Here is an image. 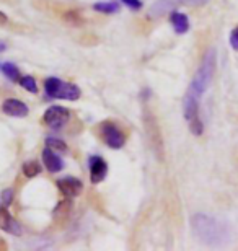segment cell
I'll return each mask as SVG.
<instances>
[{
    "instance_id": "obj_15",
    "label": "cell",
    "mask_w": 238,
    "mask_h": 251,
    "mask_svg": "<svg viewBox=\"0 0 238 251\" xmlns=\"http://www.w3.org/2000/svg\"><path fill=\"white\" fill-rule=\"evenodd\" d=\"M2 72L5 74V77L10 78V80H18L20 78V70L15 64L12 62H7L2 65Z\"/></svg>"
},
{
    "instance_id": "obj_1",
    "label": "cell",
    "mask_w": 238,
    "mask_h": 251,
    "mask_svg": "<svg viewBox=\"0 0 238 251\" xmlns=\"http://www.w3.org/2000/svg\"><path fill=\"white\" fill-rule=\"evenodd\" d=\"M215 69V49H209L206 56L202 57V62L197 69L196 75L192 77L188 90H186L185 100H183V113L185 119L188 123L191 132L194 135H201L204 130V126L199 118V100L212 82Z\"/></svg>"
},
{
    "instance_id": "obj_13",
    "label": "cell",
    "mask_w": 238,
    "mask_h": 251,
    "mask_svg": "<svg viewBox=\"0 0 238 251\" xmlns=\"http://www.w3.org/2000/svg\"><path fill=\"white\" fill-rule=\"evenodd\" d=\"M170 20H171V25H173L175 31L178 34H183V33H186L189 29V20H188V17H186L185 13L173 12V13H171Z\"/></svg>"
},
{
    "instance_id": "obj_4",
    "label": "cell",
    "mask_w": 238,
    "mask_h": 251,
    "mask_svg": "<svg viewBox=\"0 0 238 251\" xmlns=\"http://www.w3.org/2000/svg\"><path fill=\"white\" fill-rule=\"evenodd\" d=\"M209 0H157L155 3H152V7L147 12L149 18H160L163 17L166 12H171L173 8H176L178 5H189V7H199L204 5Z\"/></svg>"
},
{
    "instance_id": "obj_5",
    "label": "cell",
    "mask_w": 238,
    "mask_h": 251,
    "mask_svg": "<svg viewBox=\"0 0 238 251\" xmlns=\"http://www.w3.org/2000/svg\"><path fill=\"white\" fill-rule=\"evenodd\" d=\"M100 135L109 149H121L126 144V134L118 124L106 121L100 126Z\"/></svg>"
},
{
    "instance_id": "obj_9",
    "label": "cell",
    "mask_w": 238,
    "mask_h": 251,
    "mask_svg": "<svg viewBox=\"0 0 238 251\" xmlns=\"http://www.w3.org/2000/svg\"><path fill=\"white\" fill-rule=\"evenodd\" d=\"M90 178H92V183H101L108 175V165L101 157L95 155V157H90Z\"/></svg>"
},
{
    "instance_id": "obj_11",
    "label": "cell",
    "mask_w": 238,
    "mask_h": 251,
    "mask_svg": "<svg viewBox=\"0 0 238 251\" xmlns=\"http://www.w3.org/2000/svg\"><path fill=\"white\" fill-rule=\"evenodd\" d=\"M0 228L12 235L22 233V227H20V224L8 214L7 207H0Z\"/></svg>"
},
{
    "instance_id": "obj_14",
    "label": "cell",
    "mask_w": 238,
    "mask_h": 251,
    "mask_svg": "<svg viewBox=\"0 0 238 251\" xmlns=\"http://www.w3.org/2000/svg\"><path fill=\"white\" fill-rule=\"evenodd\" d=\"M93 8L96 10V12L111 15V13L119 12V3H116V2H96L93 5Z\"/></svg>"
},
{
    "instance_id": "obj_18",
    "label": "cell",
    "mask_w": 238,
    "mask_h": 251,
    "mask_svg": "<svg viewBox=\"0 0 238 251\" xmlns=\"http://www.w3.org/2000/svg\"><path fill=\"white\" fill-rule=\"evenodd\" d=\"M12 201H13V191L12 189L2 191V194H0V207H8Z\"/></svg>"
},
{
    "instance_id": "obj_2",
    "label": "cell",
    "mask_w": 238,
    "mask_h": 251,
    "mask_svg": "<svg viewBox=\"0 0 238 251\" xmlns=\"http://www.w3.org/2000/svg\"><path fill=\"white\" fill-rule=\"evenodd\" d=\"M192 230L196 237L202 243L211 245V247H219L227 242V227L217 219L206 214H197L192 217Z\"/></svg>"
},
{
    "instance_id": "obj_7",
    "label": "cell",
    "mask_w": 238,
    "mask_h": 251,
    "mask_svg": "<svg viewBox=\"0 0 238 251\" xmlns=\"http://www.w3.org/2000/svg\"><path fill=\"white\" fill-rule=\"evenodd\" d=\"M144 126H145V130H147V137H149L152 147L155 150L159 149L160 150V155L163 157V142H161V135H160V130H159V124H157L154 114H150L149 111H145V116H144Z\"/></svg>"
},
{
    "instance_id": "obj_10",
    "label": "cell",
    "mask_w": 238,
    "mask_h": 251,
    "mask_svg": "<svg viewBox=\"0 0 238 251\" xmlns=\"http://www.w3.org/2000/svg\"><path fill=\"white\" fill-rule=\"evenodd\" d=\"M2 111L7 114V116L25 118L29 113V109H28V106L23 101H20V100H15V98H10V100H5V101H3Z\"/></svg>"
},
{
    "instance_id": "obj_20",
    "label": "cell",
    "mask_w": 238,
    "mask_h": 251,
    "mask_svg": "<svg viewBox=\"0 0 238 251\" xmlns=\"http://www.w3.org/2000/svg\"><path fill=\"white\" fill-rule=\"evenodd\" d=\"M124 5H128L131 10H140L142 8V2L140 0H121Z\"/></svg>"
},
{
    "instance_id": "obj_22",
    "label": "cell",
    "mask_w": 238,
    "mask_h": 251,
    "mask_svg": "<svg viewBox=\"0 0 238 251\" xmlns=\"http://www.w3.org/2000/svg\"><path fill=\"white\" fill-rule=\"evenodd\" d=\"M8 22V18H7V15H5L3 12H0V25H5Z\"/></svg>"
},
{
    "instance_id": "obj_19",
    "label": "cell",
    "mask_w": 238,
    "mask_h": 251,
    "mask_svg": "<svg viewBox=\"0 0 238 251\" xmlns=\"http://www.w3.org/2000/svg\"><path fill=\"white\" fill-rule=\"evenodd\" d=\"M46 144H48V147L60 150V152H65V150H67V145H65V142H62V140H59V139L51 137V139L46 140Z\"/></svg>"
},
{
    "instance_id": "obj_16",
    "label": "cell",
    "mask_w": 238,
    "mask_h": 251,
    "mask_svg": "<svg viewBox=\"0 0 238 251\" xmlns=\"http://www.w3.org/2000/svg\"><path fill=\"white\" fill-rule=\"evenodd\" d=\"M23 173H25V176L33 178V176H36V175L41 173V167H39L38 162H28V163L23 165Z\"/></svg>"
},
{
    "instance_id": "obj_23",
    "label": "cell",
    "mask_w": 238,
    "mask_h": 251,
    "mask_svg": "<svg viewBox=\"0 0 238 251\" xmlns=\"http://www.w3.org/2000/svg\"><path fill=\"white\" fill-rule=\"evenodd\" d=\"M5 48H7V46H5V44H3V43H0V52H2V51H3V49H5Z\"/></svg>"
},
{
    "instance_id": "obj_6",
    "label": "cell",
    "mask_w": 238,
    "mask_h": 251,
    "mask_svg": "<svg viewBox=\"0 0 238 251\" xmlns=\"http://www.w3.org/2000/svg\"><path fill=\"white\" fill-rule=\"evenodd\" d=\"M70 118L69 109H65L64 106H51L46 113H44V124L51 129H62L65 124H67Z\"/></svg>"
},
{
    "instance_id": "obj_8",
    "label": "cell",
    "mask_w": 238,
    "mask_h": 251,
    "mask_svg": "<svg viewBox=\"0 0 238 251\" xmlns=\"http://www.w3.org/2000/svg\"><path fill=\"white\" fill-rule=\"evenodd\" d=\"M57 188L65 198H77V196L83 191V184L80 179L74 176H65L57 181Z\"/></svg>"
},
{
    "instance_id": "obj_17",
    "label": "cell",
    "mask_w": 238,
    "mask_h": 251,
    "mask_svg": "<svg viewBox=\"0 0 238 251\" xmlns=\"http://www.w3.org/2000/svg\"><path fill=\"white\" fill-rule=\"evenodd\" d=\"M20 85H22V87H23L25 90L31 92V93H36V92H38L36 80H34L33 77H29V75H26V77H23L22 80H20Z\"/></svg>"
},
{
    "instance_id": "obj_12",
    "label": "cell",
    "mask_w": 238,
    "mask_h": 251,
    "mask_svg": "<svg viewBox=\"0 0 238 251\" xmlns=\"http://www.w3.org/2000/svg\"><path fill=\"white\" fill-rule=\"evenodd\" d=\"M43 162H44V167H46L51 173H57L64 168L62 158H60L57 153H54V150L51 147H46L43 150Z\"/></svg>"
},
{
    "instance_id": "obj_21",
    "label": "cell",
    "mask_w": 238,
    "mask_h": 251,
    "mask_svg": "<svg viewBox=\"0 0 238 251\" xmlns=\"http://www.w3.org/2000/svg\"><path fill=\"white\" fill-rule=\"evenodd\" d=\"M230 44H232V48L234 49H237L238 51V26L232 31V34H230Z\"/></svg>"
},
{
    "instance_id": "obj_3",
    "label": "cell",
    "mask_w": 238,
    "mask_h": 251,
    "mask_svg": "<svg viewBox=\"0 0 238 251\" xmlns=\"http://www.w3.org/2000/svg\"><path fill=\"white\" fill-rule=\"evenodd\" d=\"M44 90H46L48 97L57 98V100H69V101H75L80 98V88L74 83L62 82L57 77H49L44 82Z\"/></svg>"
}]
</instances>
